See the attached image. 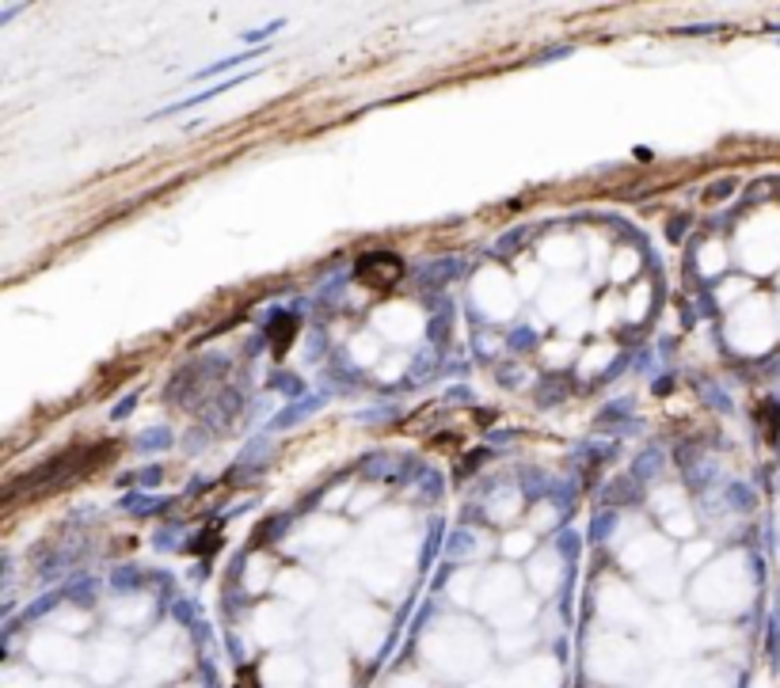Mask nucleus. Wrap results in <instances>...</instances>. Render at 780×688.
<instances>
[{
    "mask_svg": "<svg viewBox=\"0 0 780 688\" xmlns=\"http://www.w3.org/2000/svg\"><path fill=\"white\" fill-rule=\"evenodd\" d=\"M401 259L396 256H388V251H374V256H366V259H358V278L366 286H374V289H388L401 278Z\"/></svg>",
    "mask_w": 780,
    "mask_h": 688,
    "instance_id": "f257e3e1",
    "label": "nucleus"
},
{
    "mask_svg": "<svg viewBox=\"0 0 780 688\" xmlns=\"http://www.w3.org/2000/svg\"><path fill=\"white\" fill-rule=\"evenodd\" d=\"M316 407H320V396H316V400H308V403H297V407H289V411H283V415H278V419H275V427H278V430L294 427L297 419H305V415H308V411H316Z\"/></svg>",
    "mask_w": 780,
    "mask_h": 688,
    "instance_id": "f03ea898",
    "label": "nucleus"
},
{
    "mask_svg": "<svg viewBox=\"0 0 780 688\" xmlns=\"http://www.w3.org/2000/svg\"><path fill=\"white\" fill-rule=\"evenodd\" d=\"M168 430H157V433H141V441H138V449H149V446H168Z\"/></svg>",
    "mask_w": 780,
    "mask_h": 688,
    "instance_id": "7ed1b4c3",
    "label": "nucleus"
},
{
    "mask_svg": "<svg viewBox=\"0 0 780 688\" xmlns=\"http://www.w3.org/2000/svg\"><path fill=\"white\" fill-rule=\"evenodd\" d=\"M731 190H734V179H723L720 187H712V190H709V198H723V195H731Z\"/></svg>",
    "mask_w": 780,
    "mask_h": 688,
    "instance_id": "20e7f679",
    "label": "nucleus"
},
{
    "mask_svg": "<svg viewBox=\"0 0 780 688\" xmlns=\"http://www.w3.org/2000/svg\"><path fill=\"white\" fill-rule=\"evenodd\" d=\"M270 385H278V388H289V396H297V380L294 377H275Z\"/></svg>",
    "mask_w": 780,
    "mask_h": 688,
    "instance_id": "39448f33",
    "label": "nucleus"
},
{
    "mask_svg": "<svg viewBox=\"0 0 780 688\" xmlns=\"http://www.w3.org/2000/svg\"><path fill=\"white\" fill-rule=\"evenodd\" d=\"M530 335H511V347H530Z\"/></svg>",
    "mask_w": 780,
    "mask_h": 688,
    "instance_id": "423d86ee",
    "label": "nucleus"
}]
</instances>
